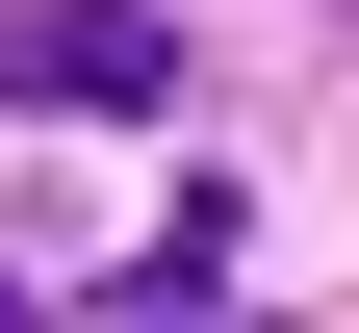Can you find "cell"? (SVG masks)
<instances>
[{
  "label": "cell",
  "mask_w": 359,
  "mask_h": 333,
  "mask_svg": "<svg viewBox=\"0 0 359 333\" xmlns=\"http://www.w3.org/2000/svg\"><path fill=\"white\" fill-rule=\"evenodd\" d=\"M0 103H180V26H154V0H0Z\"/></svg>",
  "instance_id": "obj_1"
},
{
  "label": "cell",
  "mask_w": 359,
  "mask_h": 333,
  "mask_svg": "<svg viewBox=\"0 0 359 333\" xmlns=\"http://www.w3.org/2000/svg\"><path fill=\"white\" fill-rule=\"evenodd\" d=\"M0 333H52V308H26V282H0Z\"/></svg>",
  "instance_id": "obj_2"
},
{
  "label": "cell",
  "mask_w": 359,
  "mask_h": 333,
  "mask_svg": "<svg viewBox=\"0 0 359 333\" xmlns=\"http://www.w3.org/2000/svg\"><path fill=\"white\" fill-rule=\"evenodd\" d=\"M334 26H359V0H334Z\"/></svg>",
  "instance_id": "obj_3"
}]
</instances>
